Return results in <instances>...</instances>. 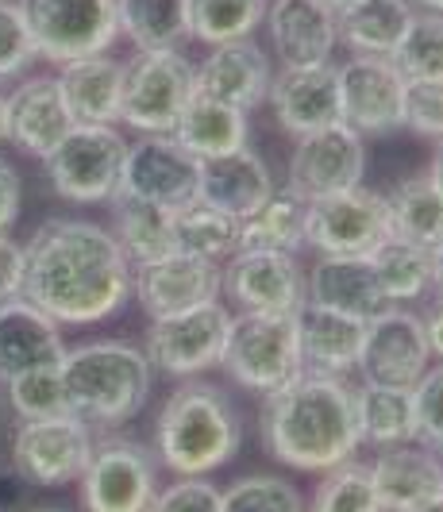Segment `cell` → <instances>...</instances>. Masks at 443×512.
Masks as SVG:
<instances>
[{
	"label": "cell",
	"mask_w": 443,
	"mask_h": 512,
	"mask_svg": "<svg viewBox=\"0 0 443 512\" xmlns=\"http://www.w3.org/2000/svg\"><path fill=\"white\" fill-rule=\"evenodd\" d=\"M197 93V62L185 51H135L124 62L120 124L139 135H170Z\"/></svg>",
	"instance_id": "6"
},
{
	"label": "cell",
	"mask_w": 443,
	"mask_h": 512,
	"mask_svg": "<svg viewBox=\"0 0 443 512\" xmlns=\"http://www.w3.org/2000/svg\"><path fill=\"white\" fill-rule=\"evenodd\" d=\"M405 81H443V12H417L390 54Z\"/></svg>",
	"instance_id": "40"
},
{
	"label": "cell",
	"mask_w": 443,
	"mask_h": 512,
	"mask_svg": "<svg viewBox=\"0 0 443 512\" xmlns=\"http://www.w3.org/2000/svg\"><path fill=\"white\" fill-rule=\"evenodd\" d=\"M420 320H424V335H428V347H432V362H443V297H436V305L428 308Z\"/></svg>",
	"instance_id": "49"
},
{
	"label": "cell",
	"mask_w": 443,
	"mask_h": 512,
	"mask_svg": "<svg viewBox=\"0 0 443 512\" xmlns=\"http://www.w3.org/2000/svg\"><path fill=\"white\" fill-rule=\"evenodd\" d=\"M85 512H147L158 493V459L139 439L108 432L93 439L89 466L78 478Z\"/></svg>",
	"instance_id": "10"
},
{
	"label": "cell",
	"mask_w": 443,
	"mask_h": 512,
	"mask_svg": "<svg viewBox=\"0 0 443 512\" xmlns=\"http://www.w3.org/2000/svg\"><path fill=\"white\" fill-rule=\"evenodd\" d=\"M243 443V416L216 382H178L155 420V459L178 478H205L235 459Z\"/></svg>",
	"instance_id": "3"
},
{
	"label": "cell",
	"mask_w": 443,
	"mask_h": 512,
	"mask_svg": "<svg viewBox=\"0 0 443 512\" xmlns=\"http://www.w3.org/2000/svg\"><path fill=\"white\" fill-rule=\"evenodd\" d=\"M370 266H374V278L390 305L409 308L432 293V251L401 239V235H390L370 255Z\"/></svg>",
	"instance_id": "36"
},
{
	"label": "cell",
	"mask_w": 443,
	"mask_h": 512,
	"mask_svg": "<svg viewBox=\"0 0 443 512\" xmlns=\"http://www.w3.org/2000/svg\"><path fill=\"white\" fill-rule=\"evenodd\" d=\"M131 297L147 312V320L178 316L197 305L220 301V266L209 258L174 251L170 258L131 270Z\"/></svg>",
	"instance_id": "18"
},
{
	"label": "cell",
	"mask_w": 443,
	"mask_h": 512,
	"mask_svg": "<svg viewBox=\"0 0 443 512\" xmlns=\"http://www.w3.org/2000/svg\"><path fill=\"white\" fill-rule=\"evenodd\" d=\"M262 16L266 0H189V39H201L205 47L251 39Z\"/></svg>",
	"instance_id": "38"
},
{
	"label": "cell",
	"mask_w": 443,
	"mask_h": 512,
	"mask_svg": "<svg viewBox=\"0 0 443 512\" xmlns=\"http://www.w3.org/2000/svg\"><path fill=\"white\" fill-rule=\"evenodd\" d=\"M297 343H301V366L313 374H336L347 378L359 366V351H363L366 320L343 316L332 308L305 305L297 308Z\"/></svg>",
	"instance_id": "27"
},
{
	"label": "cell",
	"mask_w": 443,
	"mask_h": 512,
	"mask_svg": "<svg viewBox=\"0 0 443 512\" xmlns=\"http://www.w3.org/2000/svg\"><path fill=\"white\" fill-rule=\"evenodd\" d=\"M112 235L120 243V251L128 255L131 270L135 266H151L158 258H170L178 251V228H174V212L170 208L147 205L135 197H112Z\"/></svg>",
	"instance_id": "31"
},
{
	"label": "cell",
	"mask_w": 443,
	"mask_h": 512,
	"mask_svg": "<svg viewBox=\"0 0 443 512\" xmlns=\"http://www.w3.org/2000/svg\"><path fill=\"white\" fill-rule=\"evenodd\" d=\"M220 370L235 385L259 397L293 382L305 370L301 343H297V320L274 316V312H232Z\"/></svg>",
	"instance_id": "5"
},
{
	"label": "cell",
	"mask_w": 443,
	"mask_h": 512,
	"mask_svg": "<svg viewBox=\"0 0 443 512\" xmlns=\"http://www.w3.org/2000/svg\"><path fill=\"white\" fill-rule=\"evenodd\" d=\"M413 405H417V443L443 455V362H432L420 382L413 385Z\"/></svg>",
	"instance_id": "44"
},
{
	"label": "cell",
	"mask_w": 443,
	"mask_h": 512,
	"mask_svg": "<svg viewBox=\"0 0 443 512\" xmlns=\"http://www.w3.org/2000/svg\"><path fill=\"white\" fill-rule=\"evenodd\" d=\"M228 324H232V308L224 301H209L178 316L151 320L143 335V355L162 378H174V382L205 378L224 359Z\"/></svg>",
	"instance_id": "9"
},
{
	"label": "cell",
	"mask_w": 443,
	"mask_h": 512,
	"mask_svg": "<svg viewBox=\"0 0 443 512\" xmlns=\"http://www.w3.org/2000/svg\"><path fill=\"white\" fill-rule=\"evenodd\" d=\"M355 420H359V439L363 447L386 451V447H405L417 443V405L413 389L405 385H355Z\"/></svg>",
	"instance_id": "30"
},
{
	"label": "cell",
	"mask_w": 443,
	"mask_h": 512,
	"mask_svg": "<svg viewBox=\"0 0 443 512\" xmlns=\"http://www.w3.org/2000/svg\"><path fill=\"white\" fill-rule=\"evenodd\" d=\"M428 366H432V347H428L420 312L393 305L382 316L366 320L363 351H359V366H355L359 382L413 389Z\"/></svg>",
	"instance_id": "17"
},
{
	"label": "cell",
	"mask_w": 443,
	"mask_h": 512,
	"mask_svg": "<svg viewBox=\"0 0 443 512\" xmlns=\"http://www.w3.org/2000/svg\"><path fill=\"white\" fill-rule=\"evenodd\" d=\"M220 512H309V505L282 474H243L220 489Z\"/></svg>",
	"instance_id": "42"
},
{
	"label": "cell",
	"mask_w": 443,
	"mask_h": 512,
	"mask_svg": "<svg viewBox=\"0 0 443 512\" xmlns=\"http://www.w3.org/2000/svg\"><path fill=\"white\" fill-rule=\"evenodd\" d=\"M305 301L320 308H332L355 320H374L386 308H393L374 278L370 258L320 255L305 270Z\"/></svg>",
	"instance_id": "25"
},
{
	"label": "cell",
	"mask_w": 443,
	"mask_h": 512,
	"mask_svg": "<svg viewBox=\"0 0 443 512\" xmlns=\"http://www.w3.org/2000/svg\"><path fill=\"white\" fill-rule=\"evenodd\" d=\"M386 208H390L393 235L428 251L443 239V193L428 178V170L393 181V189L386 193Z\"/></svg>",
	"instance_id": "34"
},
{
	"label": "cell",
	"mask_w": 443,
	"mask_h": 512,
	"mask_svg": "<svg viewBox=\"0 0 443 512\" xmlns=\"http://www.w3.org/2000/svg\"><path fill=\"white\" fill-rule=\"evenodd\" d=\"M405 128L443 143V81H413L405 101Z\"/></svg>",
	"instance_id": "46"
},
{
	"label": "cell",
	"mask_w": 443,
	"mask_h": 512,
	"mask_svg": "<svg viewBox=\"0 0 443 512\" xmlns=\"http://www.w3.org/2000/svg\"><path fill=\"white\" fill-rule=\"evenodd\" d=\"M124 154H128V139L116 124H74L70 135L43 162L62 201L108 205L120 189Z\"/></svg>",
	"instance_id": "7"
},
{
	"label": "cell",
	"mask_w": 443,
	"mask_h": 512,
	"mask_svg": "<svg viewBox=\"0 0 443 512\" xmlns=\"http://www.w3.org/2000/svg\"><path fill=\"white\" fill-rule=\"evenodd\" d=\"M339 74V120L363 139H386L405 131L409 81L393 66V58L347 54L336 66Z\"/></svg>",
	"instance_id": "12"
},
{
	"label": "cell",
	"mask_w": 443,
	"mask_h": 512,
	"mask_svg": "<svg viewBox=\"0 0 443 512\" xmlns=\"http://www.w3.org/2000/svg\"><path fill=\"white\" fill-rule=\"evenodd\" d=\"M35 512H70V509H35Z\"/></svg>",
	"instance_id": "56"
},
{
	"label": "cell",
	"mask_w": 443,
	"mask_h": 512,
	"mask_svg": "<svg viewBox=\"0 0 443 512\" xmlns=\"http://www.w3.org/2000/svg\"><path fill=\"white\" fill-rule=\"evenodd\" d=\"M116 20L135 51H182L189 39V0H116Z\"/></svg>",
	"instance_id": "35"
},
{
	"label": "cell",
	"mask_w": 443,
	"mask_h": 512,
	"mask_svg": "<svg viewBox=\"0 0 443 512\" xmlns=\"http://www.w3.org/2000/svg\"><path fill=\"white\" fill-rule=\"evenodd\" d=\"M70 416L89 424L93 432H116L135 420L151 397V362L143 347L124 339H93L66 347L58 362Z\"/></svg>",
	"instance_id": "4"
},
{
	"label": "cell",
	"mask_w": 443,
	"mask_h": 512,
	"mask_svg": "<svg viewBox=\"0 0 443 512\" xmlns=\"http://www.w3.org/2000/svg\"><path fill=\"white\" fill-rule=\"evenodd\" d=\"M432 289L436 297H443V239L432 247Z\"/></svg>",
	"instance_id": "50"
},
{
	"label": "cell",
	"mask_w": 443,
	"mask_h": 512,
	"mask_svg": "<svg viewBox=\"0 0 443 512\" xmlns=\"http://www.w3.org/2000/svg\"><path fill=\"white\" fill-rule=\"evenodd\" d=\"M8 393V409L20 420H51V416H70V401H66V382L58 362L54 366H35L16 378L4 382Z\"/></svg>",
	"instance_id": "41"
},
{
	"label": "cell",
	"mask_w": 443,
	"mask_h": 512,
	"mask_svg": "<svg viewBox=\"0 0 443 512\" xmlns=\"http://www.w3.org/2000/svg\"><path fill=\"white\" fill-rule=\"evenodd\" d=\"M413 0H351L336 12L339 47L347 54L390 58L413 24Z\"/></svg>",
	"instance_id": "29"
},
{
	"label": "cell",
	"mask_w": 443,
	"mask_h": 512,
	"mask_svg": "<svg viewBox=\"0 0 443 512\" xmlns=\"http://www.w3.org/2000/svg\"><path fill=\"white\" fill-rule=\"evenodd\" d=\"M58 89L74 124H120L124 62L112 54H89L58 70Z\"/></svg>",
	"instance_id": "28"
},
{
	"label": "cell",
	"mask_w": 443,
	"mask_h": 512,
	"mask_svg": "<svg viewBox=\"0 0 443 512\" xmlns=\"http://www.w3.org/2000/svg\"><path fill=\"white\" fill-rule=\"evenodd\" d=\"M266 104L286 135H309L339 120V74L336 62L274 70Z\"/></svg>",
	"instance_id": "21"
},
{
	"label": "cell",
	"mask_w": 443,
	"mask_h": 512,
	"mask_svg": "<svg viewBox=\"0 0 443 512\" xmlns=\"http://www.w3.org/2000/svg\"><path fill=\"white\" fill-rule=\"evenodd\" d=\"M274 174L262 162V154L247 143L239 151L201 158V178H197V201L228 212L235 220L251 216L255 208L274 193Z\"/></svg>",
	"instance_id": "24"
},
{
	"label": "cell",
	"mask_w": 443,
	"mask_h": 512,
	"mask_svg": "<svg viewBox=\"0 0 443 512\" xmlns=\"http://www.w3.org/2000/svg\"><path fill=\"white\" fill-rule=\"evenodd\" d=\"M413 512H443V497H436V501H428V505H420Z\"/></svg>",
	"instance_id": "54"
},
{
	"label": "cell",
	"mask_w": 443,
	"mask_h": 512,
	"mask_svg": "<svg viewBox=\"0 0 443 512\" xmlns=\"http://www.w3.org/2000/svg\"><path fill=\"white\" fill-rule=\"evenodd\" d=\"M270 81H274V62L255 39H232L209 47V54L197 62V93L232 104L247 116L266 104Z\"/></svg>",
	"instance_id": "20"
},
{
	"label": "cell",
	"mask_w": 443,
	"mask_h": 512,
	"mask_svg": "<svg viewBox=\"0 0 443 512\" xmlns=\"http://www.w3.org/2000/svg\"><path fill=\"white\" fill-rule=\"evenodd\" d=\"M20 185L24 181L16 174V166L0 154V235H8L20 220V205H24V189Z\"/></svg>",
	"instance_id": "47"
},
{
	"label": "cell",
	"mask_w": 443,
	"mask_h": 512,
	"mask_svg": "<svg viewBox=\"0 0 443 512\" xmlns=\"http://www.w3.org/2000/svg\"><path fill=\"white\" fill-rule=\"evenodd\" d=\"M147 512H220V489L209 478H178L158 486Z\"/></svg>",
	"instance_id": "45"
},
{
	"label": "cell",
	"mask_w": 443,
	"mask_h": 512,
	"mask_svg": "<svg viewBox=\"0 0 443 512\" xmlns=\"http://www.w3.org/2000/svg\"><path fill=\"white\" fill-rule=\"evenodd\" d=\"M170 135H174L189 154L212 158V154H228V151L247 147V143H251V124H247V112L193 93L189 104H185L182 120H178V128L170 131Z\"/></svg>",
	"instance_id": "32"
},
{
	"label": "cell",
	"mask_w": 443,
	"mask_h": 512,
	"mask_svg": "<svg viewBox=\"0 0 443 512\" xmlns=\"http://www.w3.org/2000/svg\"><path fill=\"white\" fill-rule=\"evenodd\" d=\"M35 43L16 0H0V81L20 77L35 62Z\"/></svg>",
	"instance_id": "43"
},
{
	"label": "cell",
	"mask_w": 443,
	"mask_h": 512,
	"mask_svg": "<svg viewBox=\"0 0 443 512\" xmlns=\"http://www.w3.org/2000/svg\"><path fill=\"white\" fill-rule=\"evenodd\" d=\"M417 12H443V0H413Z\"/></svg>",
	"instance_id": "53"
},
{
	"label": "cell",
	"mask_w": 443,
	"mask_h": 512,
	"mask_svg": "<svg viewBox=\"0 0 443 512\" xmlns=\"http://www.w3.org/2000/svg\"><path fill=\"white\" fill-rule=\"evenodd\" d=\"M24 285V243L12 235H0V305L12 301Z\"/></svg>",
	"instance_id": "48"
},
{
	"label": "cell",
	"mask_w": 443,
	"mask_h": 512,
	"mask_svg": "<svg viewBox=\"0 0 443 512\" xmlns=\"http://www.w3.org/2000/svg\"><path fill=\"white\" fill-rule=\"evenodd\" d=\"M0 143H8V93L0 89Z\"/></svg>",
	"instance_id": "52"
},
{
	"label": "cell",
	"mask_w": 443,
	"mask_h": 512,
	"mask_svg": "<svg viewBox=\"0 0 443 512\" xmlns=\"http://www.w3.org/2000/svg\"><path fill=\"white\" fill-rule=\"evenodd\" d=\"M197 178H201V158L185 151L174 135H139L135 143H128L116 193L182 212L197 201Z\"/></svg>",
	"instance_id": "14"
},
{
	"label": "cell",
	"mask_w": 443,
	"mask_h": 512,
	"mask_svg": "<svg viewBox=\"0 0 443 512\" xmlns=\"http://www.w3.org/2000/svg\"><path fill=\"white\" fill-rule=\"evenodd\" d=\"M259 436L270 459L301 474H324L359 459L355 385L336 374L301 370L293 382L262 397Z\"/></svg>",
	"instance_id": "2"
},
{
	"label": "cell",
	"mask_w": 443,
	"mask_h": 512,
	"mask_svg": "<svg viewBox=\"0 0 443 512\" xmlns=\"http://www.w3.org/2000/svg\"><path fill=\"white\" fill-rule=\"evenodd\" d=\"M62 355V324H54L43 308H35L20 293L0 305V385L35 366H54Z\"/></svg>",
	"instance_id": "26"
},
{
	"label": "cell",
	"mask_w": 443,
	"mask_h": 512,
	"mask_svg": "<svg viewBox=\"0 0 443 512\" xmlns=\"http://www.w3.org/2000/svg\"><path fill=\"white\" fill-rule=\"evenodd\" d=\"M428 178L436 181V189L443 193V143H436V154H432V166H428Z\"/></svg>",
	"instance_id": "51"
},
{
	"label": "cell",
	"mask_w": 443,
	"mask_h": 512,
	"mask_svg": "<svg viewBox=\"0 0 443 512\" xmlns=\"http://www.w3.org/2000/svg\"><path fill=\"white\" fill-rule=\"evenodd\" d=\"M70 128L74 116L62 101L58 74L27 77L8 93V143L31 158L43 162L70 135Z\"/></svg>",
	"instance_id": "22"
},
{
	"label": "cell",
	"mask_w": 443,
	"mask_h": 512,
	"mask_svg": "<svg viewBox=\"0 0 443 512\" xmlns=\"http://www.w3.org/2000/svg\"><path fill=\"white\" fill-rule=\"evenodd\" d=\"M320 4H328L332 12H339V8H343V4H351V0H320Z\"/></svg>",
	"instance_id": "55"
},
{
	"label": "cell",
	"mask_w": 443,
	"mask_h": 512,
	"mask_svg": "<svg viewBox=\"0 0 443 512\" xmlns=\"http://www.w3.org/2000/svg\"><path fill=\"white\" fill-rule=\"evenodd\" d=\"M366 470L386 512H413L443 497V455L428 451L424 443L374 451Z\"/></svg>",
	"instance_id": "23"
},
{
	"label": "cell",
	"mask_w": 443,
	"mask_h": 512,
	"mask_svg": "<svg viewBox=\"0 0 443 512\" xmlns=\"http://www.w3.org/2000/svg\"><path fill=\"white\" fill-rule=\"evenodd\" d=\"M366 174V139L343 120L328 124L309 135L293 139L289 154V178L286 189H293L305 201H320L343 193L351 185H363Z\"/></svg>",
	"instance_id": "16"
},
{
	"label": "cell",
	"mask_w": 443,
	"mask_h": 512,
	"mask_svg": "<svg viewBox=\"0 0 443 512\" xmlns=\"http://www.w3.org/2000/svg\"><path fill=\"white\" fill-rule=\"evenodd\" d=\"M309 512H386V509H382V501L374 493L366 462L347 459L320 474V486L313 489Z\"/></svg>",
	"instance_id": "39"
},
{
	"label": "cell",
	"mask_w": 443,
	"mask_h": 512,
	"mask_svg": "<svg viewBox=\"0 0 443 512\" xmlns=\"http://www.w3.org/2000/svg\"><path fill=\"white\" fill-rule=\"evenodd\" d=\"M93 455V428L78 416L20 420L12 432V466L35 489L78 486Z\"/></svg>",
	"instance_id": "13"
},
{
	"label": "cell",
	"mask_w": 443,
	"mask_h": 512,
	"mask_svg": "<svg viewBox=\"0 0 443 512\" xmlns=\"http://www.w3.org/2000/svg\"><path fill=\"white\" fill-rule=\"evenodd\" d=\"M309 201L293 189H274L251 216L239 220V251H286L297 255L305 247Z\"/></svg>",
	"instance_id": "33"
},
{
	"label": "cell",
	"mask_w": 443,
	"mask_h": 512,
	"mask_svg": "<svg viewBox=\"0 0 443 512\" xmlns=\"http://www.w3.org/2000/svg\"><path fill=\"white\" fill-rule=\"evenodd\" d=\"M220 301L235 312L297 316L305 305V266L286 251H235L220 266Z\"/></svg>",
	"instance_id": "15"
},
{
	"label": "cell",
	"mask_w": 443,
	"mask_h": 512,
	"mask_svg": "<svg viewBox=\"0 0 443 512\" xmlns=\"http://www.w3.org/2000/svg\"><path fill=\"white\" fill-rule=\"evenodd\" d=\"M43 62L66 66L112 51L120 39L116 0H16Z\"/></svg>",
	"instance_id": "8"
},
{
	"label": "cell",
	"mask_w": 443,
	"mask_h": 512,
	"mask_svg": "<svg viewBox=\"0 0 443 512\" xmlns=\"http://www.w3.org/2000/svg\"><path fill=\"white\" fill-rule=\"evenodd\" d=\"M20 297L43 308L54 324H101L131 301V262L108 228L54 216L24 243Z\"/></svg>",
	"instance_id": "1"
},
{
	"label": "cell",
	"mask_w": 443,
	"mask_h": 512,
	"mask_svg": "<svg viewBox=\"0 0 443 512\" xmlns=\"http://www.w3.org/2000/svg\"><path fill=\"white\" fill-rule=\"evenodd\" d=\"M393 235L386 193L351 185L343 193L309 201L305 220V247L316 255H343V258H370Z\"/></svg>",
	"instance_id": "11"
},
{
	"label": "cell",
	"mask_w": 443,
	"mask_h": 512,
	"mask_svg": "<svg viewBox=\"0 0 443 512\" xmlns=\"http://www.w3.org/2000/svg\"><path fill=\"white\" fill-rule=\"evenodd\" d=\"M262 27L282 70L324 66L339 47L336 12L320 0H266Z\"/></svg>",
	"instance_id": "19"
},
{
	"label": "cell",
	"mask_w": 443,
	"mask_h": 512,
	"mask_svg": "<svg viewBox=\"0 0 443 512\" xmlns=\"http://www.w3.org/2000/svg\"><path fill=\"white\" fill-rule=\"evenodd\" d=\"M174 228H178V251L209 258L216 266H224L239 251V220L201 201L174 212Z\"/></svg>",
	"instance_id": "37"
}]
</instances>
